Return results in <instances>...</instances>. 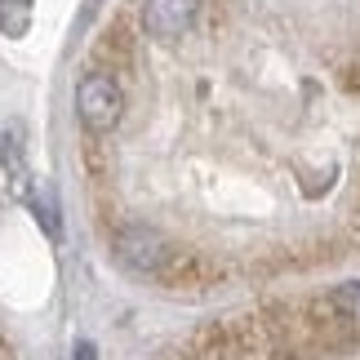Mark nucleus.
<instances>
[{"instance_id":"f257e3e1","label":"nucleus","mask_w":360,"mask_h":360,"mask_svg":"<svg viewBox=\"0 0 360 360\" xmlns=\"http://www.w3.org/2000/svg\"><path fill=\"white\" fill-rule=\"evenodd\" d=\"M112 254L124 271L134 276H147V281H165V276H174L183 267V254L174 249V240L165 236V231L147 227V223H129L116 231L112 240Z\"/></svg>"},{"instance_id":"f03ea898","label":"nucleus","mask_w":360,"mask_h":360,"mask_svg":"<svg viewBox=\"0 0 360 360\" xmlns=\"http://www.w3.org/2000/svg\"><path fill=\"white\" fill-rule=\"evenodd\" d=\"M76 116L89 134H107L116 129L124 116V94L116 85L112 72H85L76 80Z\"/></svg>"},{"instance_id":"7ed1b4c3","label":"nucleus","mask_w":360,"mask_h":360,"mask_svg":"<svg viewBox=\"0 0 360 360\" xmlns=\"http://www.w3.org/2000/svg\"><path fill=\"white\" fill-rule=\"evenodd\" d=\"M205 0H143V27L156 40H178L191 32V22L200 18Z\"/></svg>"},{"instance_id":"20e7f679","label":"nucleus","mask_w":360,"mask_h":360,"mask_svg":"<svg viewBox=\"0 0 360 360\" xmlns=\"http://www.w3.org/2000/svg\"><path fill=\"white\" fill-rule=\"evenodd\" d=\"M32 210L40 218V227L49 231V240H63V214H58V196H53V187H36L32 191Z\"/></svg>"},{"instance_id":"39448f33","label":"nucleus","mask_w":360,"mask_h":360,"mask_svg":"<svg viewBox=\"0 0 360 360\" xmlns=\"http://www.w3.org/2000/svg\"><path fill=\"white\" fill-rule=\"evenodd\" d=\"M27 9H32V0H0V27H5V36L27 32Z\"/></svg>"},{"instance_id":"423d86ee","label":"nucleus","mask_w":360,"mask_h":360,"mask_svg":"<svg viewBox=\"0 0 360 360\" xmlns=\"http://www.w3.org/2000/svg\"><path fill=\"white\" fill-rule=\"evenodd\" d=\"M72 360H98V347H94L89 338H80L76 347H72Z\"/></svg>"},{"instance_id":"0eeeda50","label":"nucleus","mask_w":360,"mask_h":360,"mask_svg":"<svg viewBox=\"0 0 360 360\" xmlns=\"http://www.w3.org/2000/svg\"><path fill=\"white\" fill-rule=\"evenodd\" d=\"M0 360H18V356H13V347H9L5 338H0Z\"/></svg>"}]
</instances>
